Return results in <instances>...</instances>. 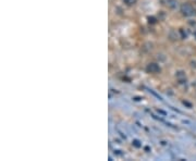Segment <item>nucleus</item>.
Listing matches in <instances>:
<instances>
[{
  "label": "nucleus",
  "instance_id": "f257e3e1",
  "mask_svg": "<svg viewBox=\"0 0 196 161\" xmlns=\"http://www.w3.org/2000/svg\"><path fill=\"white\" fill-rule=\"evenodd\" d=\"M180 11L182 13V16H186V18H191V16H196V10L189 3H183V5H181Z\"/></svg>",
  "mask_w": 196,
  "mask_h": 161
},
{
  "label": "nucleus",
  "instance_id": "f03ea898",
  "mask_svg": "<svg viewBox=\"0 0 196 161\" xmlns=\"http://www.w3.org/2000/svg\"><path fill=\"white\" fill-rule=\"evenodd\" d=\"M146 71L148 73H153V74H156V73L160 72L161 69H160V66H159L157 63H149V64H147Z\"/></svg>",
  "mask_w": 196,
  "mask_h": 161
},
{
  "label": "nucleus",
  "instance_id": "7ed1b4c3",
  "mask_svg": "<svg viewBox=\"0 0 196 161\" xmlns=\"http://www.w3.org/2000/svg\"><path fill=\"white\" fill-rule=\"evenodd\" d=\"M166 5H167L168 8H170L172 10H176L179 7L178 0H166Z\"/></svg>",
  "mask_w": 196,
  "mask_h": 161
},
{
  "label": "nucleus",
  "instance_id": "20e7f679",
  "mask_svg": "<svg viewBox=\"0 0 196 161\" xmlns=\"http://www.w3.org/2000/svg\"><path fill=\"white\" fill-rule=\"evenodd\" d=\"M176 76H178V78H179V81H180V83H183L184 81H186V76H185V73L184 72H178Z\"/></svg>",
  "mask_w": 196,
  "mask_h": 161
},
{
  "label": "nucleus",
  "instance_id": "39448f33",
  "mask_svg": "<svg viewBox=\"0 0 196 161\" xmlns=\"http://www.w3.org/2000/svg\"><path fill=\"white\" fill-rule=\"evenodd\" d=\"M179 34H180V33H179ZM179 34L176 33V31H171V32H170L169 36H170V38H171L172 40H176V39H178V38H181L180 36H179Z\"/></svg>",
  "mask_w": 196,
  "mask_h": 161
},
{
  "label": "nucleus",
  "instance_id": "423d86ee",
  "mask_svg": "<svg viewBox=\"0 0 196 161\" xmlns=\"http://www.w3.org/2000/svg\"><path fill=\"white\" fill-rule=\"evenodd\" d=\"M132 145H133L134 147H136V148H140V147H142V143H140L138 139H134V141H132Z\"/></svg>",
  "mask_w": 196,
  "mask_h": 161
},
{
  "label": "nucleus",
  "instance_id": "0eeeda50",
  "mask_svg": "<svg viewBox=\"0 0 196 161\" xmlns=\"http://www.w3.org/2000/svg\"><path fill=\"white\" fill-rule=\"evenodd\" d=\"M136 1H137V0H123V2L127 6H134L136 3Z\"/></svg>",
  "mask_w": 196,
  "mask_h": 161
},
{
  "label": "nucleus",
  "instance_id": "6e6552de",
  "mask_svg": "<svg viewBox=\"0 0 196 161\" xmlns=\"http://www.w3.org/2000/svg\"><path fill=\"white\" fill-rule=\"evenodd\" d=\"M179 33H180V35H181V38H183V39L187 38V33H186V32H184V29H181L180 31H179Z\"/></svg>",
  "mask_w": 196,
  "mask_h": 161
},
{
  "label": "nucleus",
  "instance_id": "1a4fd4ad",
  "mask_svg": "<svg viewBox=\"0 0 196 161\" xmlns=\"http://www.w3.org/2000/svg\"><path fill=\"white\" fill-rule=\"evenodd\" d=\"M148 21H149V23H152V24H155L157 20L154 18V16H149V18H148Z\"/></svg>",
  "mask_w": 196,
  "mask_h": 161
},
{
  "label": "nucleus",
  "instance_id": "9d476101",
  "mask_svg": "<svg viewBox=\"0 0 196 161\" xmlns=\"http://www.w3.org/2000/svg\"><path fill=\"white\" fill-rule=\"evenodd\" d=\"M183 104H184L185 106L189 107V108H192V105H191V104H189V102H187V101H183Z\"/></svg>",
  "mask_w": 196,
  "mask_h": 161
},
{
  "label": "nucleus",
  "instance_id": "9b49d317",
  "mask_svg": "<svg viewBox=\"0 0 196 161\" xmlns=\"http://www.w3.org/2000/svg\"><path fill=\"white\" fill-rule=\"evenodd\" d=\"M157 111H158L159 113H161V114H163V115H167V113H166L165 111H163V110H159V109H158V110H157Z\"/></svg>",
  "mask_w": 196,
  "mask_h": 161
}]
</instances>
